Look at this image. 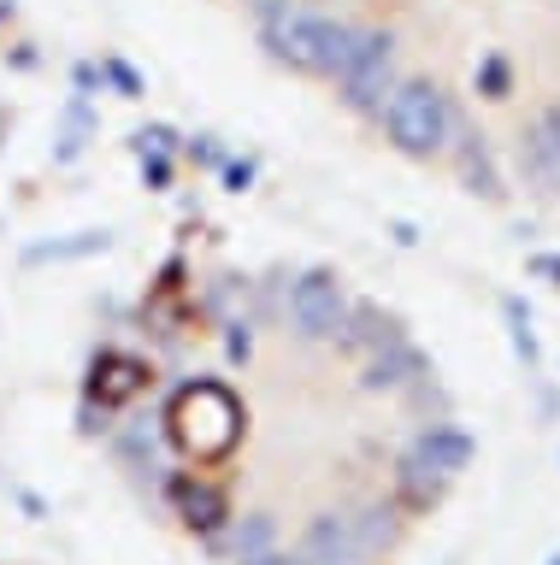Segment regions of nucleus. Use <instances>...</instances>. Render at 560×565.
Wrapping results in <instances>:
<instances>
[{
	"mask_svg": "<svg viewBox=\"0 0 560 565\" xmlns=\"http://www.w3.org/2000/svg\"><path fill=\"white\" fill-rule=\"evenodd\" d=\"M266 47L307 77H330L348 106H378L408 83L413 53H431L419 88L448 100L461 136V95L514 106L549 88L560 106V0H249Z\"/></svg>",
	"mask_w": 560,
	"mask_h": 565,
	"instance_id": "obj_1",
	"label": "nucleus"
},
{
	"mask_svg": "<svg viewBox=\"0 0 560 565\" xmlns=\"http://www.w3.org/2000/svg\"><path fill=\"white\" fill-rule=\"evenodd\" d=\"M289 318L302 335H313V342H330V335L348 330V295L325 277H307V282H295V295H289Z\"/></svg>",
	"mask_w": 560,
	"mask_h": 565,
	"instance_id": "obj_2",
	"label": "nucleus"
},
{
	"mask_svg": "<svg viewBox=\"0 0 560 565\" xmlns=\"http://www.w3.org/2000/svg\"><path fill=\"white\" fill-rule=\"evenodd\" d=\"M372 559V547L360 542L355 519H342V512H325V519L307 524L302 536V565H366Z\"/></svg>",
	"mask_w": 560,
	"mask_h": 565,
	"instance_id": "obj_3",
	"label": "nucleus"
},
{
	"mask_svg": "<svg viewBox=\"0 0 560 565\" xmlns=\"http://www.w3.org/2000/svg\"><path fill=\"white\" fill-rule=\"evenodd\" d=\"M413 454L425 459V466H436L443 477H454V471L466 466V454H472V448H466V436H461V430H425Z\"/></svg>",
	"mask_w": 560,
	"mask_h": 565,
	"instance_id": "obj_4",
	"label": "nucleus"
},
{
	"mask_svg": "<svg viewBox=\"0 0 560 565\" xmlns=\"http://www.w3.org/2000/svg\"><path fill=\"white\" fill-rule=\"evenodd\" d=\"M272 536H277L272 519H249V524H242V530H236V554H242V565L266 559V554H272Z\"/></svg>",
	"mask_w": 560,
	"mask_h": 565,
	"instance_id": "obj_5",
	"label": "nucleus"
},
{
	"mask_svg": "<svg viewBox=\"0 0 560 565\" xmlns=\"http://www.w3.org/2000/svg\"><path fill=\"white\" fill-rule=\"evenodd\" d=\"M401 483H408V494H413V501H431V494H436V489H443V483H448V477H443V471H436V466H425V459H419V454H413V459H408V466H401Z\"/></svg>",
	"mask_w": 560,
	"mask_h": 565,
	"instance_id": "obj_6",
	"label": "nucleus"
},
{
	"mask_svg": "<svg viewBox=\"0 0 560 565\" xmlns=\"http://www.w3.org/2000/svg\"><path fill=\"white\" fill-rule=\"evenodd\" d=\"M254 565H302V559H272V554H266V559H254Z\"/></svg>",
	"mask_w": 560,
	"mask_h": 565,
	"instance_id": "obj_7",
	"label": "nucleus"
}]
</instances>
